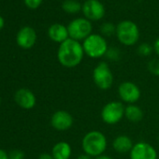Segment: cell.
<instances>
[{
	"instance_id": "18",
	"label": "cell",
	"mask_w": 159,
	"mask_h": 159,
	"mask_svg": "<svg viewBox=\"0 0 159 159\" xmlns=\"http://www.w3.org/2000/svg\"><path fill=\"white\" fill-rule=\"evenodd\" d=\"M83 4L78 0H64L62 3V10L68 14H77L82 11Z\"/></svg>"
},
{
	"instance_id": "15",
	"label": "cell",
	"mask_w": 159,
	"mask_h": 159,
	"mask_svg": "<svg viewBox=\"0 0 159 159\" xmlns=\"http://www.w3.org/2000/svg\"><path fill=\"white\" fill-rule=\"evenodd\" d=\"M133 146V140L126 135H119L112 141V148L118 153L130 152Z\"/></svg>"
},
{
	"instance_id": "16",
	"label": "cell",
	"mask_w": 159,
	"mask_h": 159,
	"mask_svg": "<svg viewBox=\"0 0 159 159\" xmlns=\"http://www.w3.org/2000/svg\"><path fill=\"white\" fill-rule=\"evenodd\" d=\"M71 154V146L66 141H59L55 143L52 150V155L54 159H69Z\"/></svg>"
},
{
	"instance_id": "12",
	"label": "cell",
	"mask_w": 159,
	"mask_h": 159,
	"mask_svg": "<svg viewBox=\"0 0 159 159\" xmlns=\"http://www.w3.org/2000/svg\"><path fill=\"white\" fill-rule=\"evenodd\" d=\"M37 32L31 26L22 27L16 36V42L23 49H31L37 42Z\"/></svg>"
},
{
	"instance_id": "21",
	"label": "cell",
	"mask_w": 159,
	"mask_h": 159,
	"mask_svg": "<svg viewBox=\"0 0 159 159\" xmlns=\"http://www.w3.org/2000/svg\"><path fill=\"white\" fill-rule=\"evenodd\" d=\"M105 56L111 61H117V60H119V58L121 56V52H120L119 49H117L115 47H111V48L108 49Z\"/></svg>"
},
{
	"instance_id": "24",
	"label": "cell",
	"mask_w": 159,
	"mask_h": 159,
	"mask_svg": "<svg viewBox=\"0 0 159 159\" xmlns=\"http://www.w3.org/2000/svg\"><path fill=\"white\" fill-rule=\"evenodd\" d=\"M43 0H24V2L25 4V6L31 10H36L38 9L41 3H42Z\"/></svg>"
},
{
	"instance_id": "27",
	"label": "cell",
	"mask_w": 159,
	"mask_h": 159,
	"mask_svg": "<svg viewBox=\"0 0 159 159\" xmlns=\"http://www.w3.org/2000/svg\"><path fill=\"white\" fill-rule=\"evenodd\" d=\"M0 159H9V153L3 149H0Z\"/></svg>"
},
{
	"instance_id": "20",
	"label": "cell",
	"mask_w": 159,
	"mask_h": 159,
	"mask_svg": "<svg viewBox=\"0 0 159 159\" xmlns=\"http://www.w3.org/2000/svg\"><path fill=\"white\" fill-rule=\"evenodd\" d=\"M153 51V47L147 43V42H143L141 44L139 45L138 49H137V52L139 53V55L140 56H143V57H146V56H149Z\"/></svg>"
},
{
	"instance_id": "23",
	"label": "cell",
	"mask_w": 159,
	"mask_h": 159,
	"mask_svg": "<svg viewBox=\"0 0 159 159\" xmlns=\"http://www.w3.org/2000/svg\"><path fill=\"white\" fill-rule=\"evenodd\" d=\"M9 159H25V153L22 150L14 149L9 153Z\"/></svg>"
},
{
	"instance_id": "11",
	"label": "cell",
	"mask_w": 159,
	"mask_h": 159,
	"mask_svg": "<svg viewBox=\"0 0 159 159\" xmlns=\"http://www.w3.org/2000/svg\"><path fill=\"white\" fill-rule=\"evenodd\" d=\"M74 119L73 116L66 111H57L51 118L52 126L57 131H66L73 125Z\"/></svg>"
},
{
	"instance_id": "29",
	"label": "cell",
	"mask_w": 159,
	"mask_h": 159,
	"mask_svg": "<svg viewBox=\"0 0 159 159\" xmlns=\"http://www.w3.org/2000/svg\"><path fill=\"white\" fill-rule=\"evenodd\" d=\"M95 159H112L110 155H107V154H101V155H99V156H98V157H96Z\"/></svg>"
},
{
	"instance_id": "28",
	"label": "cell",
	"mask_w": 159,
	"mask_h": 159,
	"mask_svg": "<svg viewBox=\"0 0 159 159\" xmlns=\"http://www.w3.org/2000/svg\"><path fill=\"white\" fill-rule=\"evenodd\" d=\"M76 159H92V157L86 153H83V154H80Z\"/></svg>"
},
{
	"instance_id": "22",
	"label": "cell",
	"mask_w": 159,
	"mask_h": 159,
	"mask_svg": "<svg viewBox=\"0 0 159 159\" xmlns=\"http://www.w3.org/2000/svg\"><path fill=\"white\" fill-rule=\"evenodd\" d=\"M148 69L152 75L159 77V59H152L150 61L148 64Z\"/></svg>"
},
{
	"instance_id": "2",
	"label": "cell",
	"mask_w": 159,
	"mask_h": 159,
	"mask_svg": "<svg viewBox=\"0 0 159 159\" xmlns=\"http://www.w3.org/2000/svg\"><path fill=\"white\" fill-rule=\"evenodd\" d=\"M108 146L106 136L98 131L92 130L87 132L82 139V148L84 153L91 157H98L104 153Z\"/></svg>"
},
{
	"instance_id": "25",
	"label": "cell",
	"mask_w": 159,
	"mask_h": 159,
	"mask_svg": "<svg viewBox=\"0 0 159 159\" xmlns=\"http://www.w3.org/2000/svg\"><path fill=\"white\" fill-rule=\"evenodd\" d=\"M152 47H153V52L159 56V38L155 39V41H154Z\"/></svg>"
},
{
	"instance_id": "13",
	"label": "cell",
	"mask_w": 159,
	"mask_h": 159,
	"mask_svg": "<svg viewBox=\"0 0 159 159\" xmlns=\"http://www.w3.org/2000/svg\"><path fill=\"white\" fill-rule=\"evenodd\" d=\"M14 99L17 105L25 110L33 109L37 103V98H36L35 94L27 88L19 89L15 93Z\"/></svg>"
},
{
	"instance_id": "6",
	"label": "cell",
	"mask_w": 159,
	"mask_h": 159,
	"mask_svg": "<svg viewBox=\"0 0 159 159\" xmlns=\"http://www.w3.org/2000/svg\"><path fill=\"white\" fill-rule=\"evenodd\" d=\"M113 74L106 62H99L93 70V81L100 90H109L113 84Z\"/></svg>"
},
{
	"instance_id": "10",
	"label": "cell",
	"mask_w": 159,
	"mask_h": 159,
	"mask_svg": "<svg viewBox=\"0 0 159 159\" xmlns=\"http://www.w3.org/2000/svg\"><path fill=\"white\" fill-rule=\"evenodd\" d=\"M130 159H157L155 148L148 142L139 141L134 144L129 152Z\"/></svg>"
},
{
	"instance_id": "26",
	"label": "cell",
	"mask_w": 159,
	"mask_h": 159,
	"mask_svg": "<svg viewBox=\"0 0 159 159\" xmlns=\"http://www.w3.org/2000/svg\"><path fill=\"white\" fill-rule=\"evenodd\" d=\"M39 159H54V158H53V156L52 155V153L44 152V153H41V154L39 156Z\"/></svg>"
},
{
	"instance_id": "30",
	"label": "cell",
	"mask_w": 159,
	"mask_h": 159,
	"mask_svg": "<svg viewBox=\"0 0 159 159\" xmlns=\"http://www.w3.org/2000/svg\"><path fill=\"white\" fill-rule=\"evenodd\" d=\"M4 25H5V20L1 15H0V30L3 29Z\"/></svg>"
},
{
	"instance_id": "4",
	"label": "cell",
	"mask_w": 159,
	"mask_h": 159,
	"mask_svg": "<svg viewBox=\"0 0 159 159\" xmlns=\"http://www.w3.org/2000/svg\"><path fill=\"white\" fill-rule=\"evenodd\" d=\"M84 54L93 59H98L106 55L109 49L106 39L102 35L91 34L83 42Z\"/></svg>"
},
{
	"instance_id": "8",
	"label": "cell",
	"mask_w": 159,
	"mask_h": 159,
	"mask_svg": "<svg viewBox=\"0 0 159 159\" xmlns=\"http://www.w3.org/2000/svg\"><path fill=\"white\" fill-rule=\"evenodd\" d=\"M82 12L90 22H98L104 18L106 9L99 0H86L83 4Z\"/></svg>"
},
{
	"instance_id": "5",
	"label": "cell",
	"mask_w": 159,
	"mask_h": 159,
	"mask_svg": "<svg viewBox=\"0 0 159 159\" xmlns=\"http://www.w3.org/2000/svg\"><path fill=\"white\" fill-rule=\"evenodd\" d=\"M66 27L69 38L77 41H84L92 34L93 31L92 22L84 17H80L72 20Z\"/></svg>"
},
{
	"instance_id": "3",
	"label": "cell",
	"mask_w": 159,
	"mask_h": 159,
	"mask_svg": "<svg viewBox=\"0 0 159 159\" xmlns=\"http://www.w3.org/2000/svg\"><path fill=\"white\" fill-rule=\"evenodd\" d=\"M115 35L121 44L125 46H133L139 41V29L134 22L124 20L116 25Z\"/></svg>"
},
{
	"instance_id": "9",
	"label": "cell",
	"mask_w": 159,
	"mask_h": 159,
	"mask_svg": "<svg viewBox=\"0 0 159 159\" xmlns=\"http://www.w3.org/2000/svg\"><path fill=\"white\" fill-rule=\"evenodd\" d=\"M119 98L125 103L135 104L138 102L141 97V92L139 87L133 82H123L118 87Z\"/></svg>"
},
{
	"instance_id": "14",
	"label": "cell",
	"mask_w": 159,
	"mask_h": 159,
	"mask_svg": "<svg viewBox=\"0 0 159 159\" xmlns=\"http://www.w3.org/2000/svg\"><path fill=\"white\" fill-rule=\"evenodd\" d=\"M49 38L56 43H63L67 39H69L67 27L61 24H53L48 29Z\"/></svg>"
},
{
	"instance_id": "19",
	"label": "cell",
	"mask_w": 159,
	"mask_h": 159,
	"mask_svg": "<svg viewBox=\"0 0 159 159\" xmlns=\"http://www.w3.org/2000/svg\"><path fill=\"white\" fill-rule=\"evenodd\" d=\"M116 32V25H114L111 23H104L100 26V33L101 35L105 37H111Z\"/></svg>"
},
{
	"instance_id": "1",
	"label": "cell",
	"mask_w": 159,
	"mask_h": 159,
	"mask_svg": "<svg viewBox=\"0 0 159 159\" xmlns=\"http://www.w3.org/2000/svg\"><path fill=\"white\" fill-rule=\"evenodd\" d=\"M84 56V51L83 44L70 38L61 43L57 51L58 62L61 64V66L66 68L78 66L82 63Z\"/></svg>"
},
{
	"instance_id": "31",
	"label": "cell",
	"mask_w": 159,
	"mask_h": 159,
	"mask_svg": "<svg viewBox=\"0 0 159 159\" xmlns=\"http://www.w3.org/2000/svg\"><path fill=\"white\" fill-rule=\"evenodd\" d=\"M0 104H1V98H0Z\"/></svg>"
},
{
	"instance_id": "17",
	"label": "cell",
	"mask_w": 159,
	"mask_h": 159,
	"mask_svg": "<svg viewBox=\"0 0 159 159\" xmlns=\"http://www.w3.org/2000/svg\"><path fill=\"white\" fill-rule=\"evenodd\" d=\"M143 111L135 104H129L125 109V117L131 123H139L143 119Z\"/></svg>"
},
{
	"instance_id": "7",
	"label": "cell",
	"mask_w": 159,
	"mask_h": 159,
	"mask_svg": "<svg viewBox=\"0 0 159 159\" xmlns=\"http://www.w3.org/2000/svg\"><path fill=\"white\" fill-rule=\"evenodd\" d=\"M125 107L122 102L111 101L102 108L101 119L107 125H116L125 117Z\"/></svg>"
},
{
	"instance_id": "32",
	"label": "cell",
	"mask_w": 159,
	"mask_h": 159,
	"mask_svg": "<svg viewBox=\"0 0 159 159\" xmlns=\"http://www.w3.org/2000/svg\"><path fill=\"white\" fill-rule=\"evenodd\" d=\"M158 140H159V138H158Z\"/></svg>"
}]
</instances>
